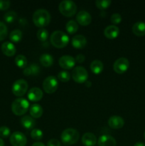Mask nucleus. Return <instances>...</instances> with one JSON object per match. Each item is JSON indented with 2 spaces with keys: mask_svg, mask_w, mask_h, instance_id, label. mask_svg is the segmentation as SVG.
I'll list each match as a JSON object with an SVG mask.
<instances>
[{
  "mask_svg": "<svg viewBox=\"0 0 145 146\" xmlns=\"http://www.w3.org/2000/svg\"><path fill=\"white\" fill-rule=\"evenodd\" d=\"M24 74L26 76H29L31 75V70H30L29 67H26L24 69Z\"/></svg>",
  "mask_w": 145,
  "mask_h": 146,
  "instance_id": "obj_40",
  "label": "nucleus"
},
{
  "mask_svg": "<svg viewBox=\"0 0 145 146\" xmlns=\"http://www.w3.org/2000/svg\"><path fill=\"white\" fill-rule=\"evenodd\" d=\"M112 1L110 0H97L95 1V5L100 9H105L110 6Z\"/></svg>",
  "mask_w": 145,
  "mask_h": 146,
  "instance_id": "obj_29",
  "label": "nucleus"
},
{
  "mask_svg": "<svg viewBox=\"0 0 145 146\" xmlns=\"http://www.w3.org/2000/svg\"><path fill=\"white\" fill-rule=\"evenodd\" d=\"M51 43L54 47L62 48L66 46L69 43V37L65 33L61 31H55L51 35Z\"/></svg>",
  "mask_w": 145,
  "mask_h": 146,
  "instance_id": "obj_2",
  "label": "nucleus"
},
{
  "mask_svg": "<svg viewBox=\"0 0 145 146\" xmlns=\"http://www.w3.org/2000/svg\"><path fill=\"white\" fill-rule=\"evenodd\" d=\"M75 59V61L80 63V64H82V63L85 61V56L82 55V54H78V55L76 56Z\"/></svg>",
  "mask_w": 145,
  "mask_h": 146,
  "instance_id": "obj_39",
  "label": "nucleus"
},
{
  "mask_svg": "<svg viewBox=\"0 0 145 146\" xmlns=\"http://www.w3.org/2000/svg\"><path fill=\"white\" fill-rule=\"evenodd\" d=\"M32 19L36 27L42 29L49 24L51 21V14L46 9H40L34 11Z\"/></svg>",
  "mask_w": 145,
  "mask_h": 146,
  "instance_id": "obj_1",
  "label": "nucleus"
},
{
  "mask_svg": "<svg viewBox=\"0 0 145 146\" xmlns=\"http://www.w3.org/2000/svg\"><path fill=\"white\" fill-rule=\"evenodd\" d=\"M58 78L61 82H68L71 79V74L66 71H60L58 74Z\"/></svg>",
  "mask_w": 145,
  "mask_h": 146,
  "instance_id": "obj_31",
  "label": "nucleus"
},
{
  "mask_svg": "<svg viewBox=\"0 0 145 146\" xmlns=\"http://www.w3.org/2000/svg\"><path fill=\"white\" fill-rule=\"evenodd\" d=\"M9 141L13 146H25L26 145L27 138L23 133L16 131L11 134Z\"/></svg>",
  "mask_w": 145,
  "mask_h": 146,
  "instance_id": "obj_10",
  "label": "nucleus"
},
{
  "mask_svg": "<svg viewBox=\"0 0 145 146\" xmlns=\"http://www.w3.org/2000/svg\"><path fill=\"white\" fill-rule=\"evenodd\" d=\"M12 93L18 97H21L25 95L28 90V83L24 79L16 80L12 86Z\"/></svg>",
  "mask_w": 145,
  "mask_h": 146,
  "instance_id": "obj_7",
  "label": "nucleus"
},
{
  "mask_svg": "<svg viewBox=\"0 0 145 146\" xmlns=\"http://www.w3.org/2000/svg\"><path fill=\"white\" fill-rule=\"evenodd\" d=\"M11 2L9 1H4V0H0V10H7L9 8Z\"/></svg>",
  "mask_w": 145,
  "mask_h": 146,
  "instance_id": "obj_37",
  "label": "nucleus"
},
{
  "mask_svg": "<svg viewBox=\"0 0 145 146\" xmlns=\"http://www.w3.org/2000/svg\"><path fill=\"white\" fill-rule=\"evenodd\" d=\"M108 125L112 129H119L125 125L123 118L118 115H112L108 120Z\"/></svg>",
  "mask_w": 145,
  "mask_h": 146,
  "instance_id": "obj_12",
  "label": "nucleus"
},
{
  "mask_svg": "<svg viewBox=\"0 0 145 146\" xmlns=\"http://www.w3.org/2000/svg\"><path fill=\"white\" fill-rule=\"evenodd\" d=\"M29 113L33 118H38L42 116L44 109L39 104H34L30 108Z\"/></svg>",
  "mask_w": 145,
  "mask_h": 146,
  "instance_id": "obj_21",
  "label": "nucleus"
},
{
  "mask_svg": "<svg viewBox=\"0 0 145 146\" xmlns=\"http://www.w3.org/2000/svg\"><path fill=\"white\" fill-rule=\"evenodd\" d=\"M1 51L5 56L9 57H11L14 56L16 51V48L14 46V44L9 41H6L3 43L1 47Z\"/></svg>",
  "mask_w": 145,
  "mask_h": 146,
  "instance_id": "obj_15",
  "label": "nucleus"
},
{
  "mask_svg": "<svg viewBox=\"0 0 145 146\" xmlns=\"http://www.w3.org/2000/svg\"><path fill=\"white\" fill-rule=\"evenodd\" d=\"M29 108V103L23 98H16L11 104V111L16 115H24Z\"/></svg>",
  "mask_w": 145,
  "mask_h": 146,
  "instance_id": "obj_4",
  "label": "nucleus"
},
{
  "mask_svg": "<svg viewBox=\"0 0 145 146\" xmlns=\"http://www.w3.org/2000/svg\"><path fill=\"white\" fill-rule=\"evenodd\" d=\"M27 58L24 55H18L15 58V64L18 68H25L27 66Z\"/></svg>",
  "mask_w": 145,
  "mask_h": 146,
  "instance_id": "obj_26",
  "label": "nucleus"
},
{
  "mask_svg": "<svg viewBox=\"0 0 145 146\" xmlns=\"http://www.w3.org/2000/svg\"><path fill=\"white\" fill-rule=\"evenodd\" d=\"M0 146H4V142L1 138H0Z\"/></svg>",
  "mask_w": 145,
  "mask_h": 146,
  "instance_id": "obj_44",
  "label": "nucleus"
},
{
  "mask_svg": "<svg viewBox=\"0 0 145 146\" xmlns=\"http://www.w3.org/2000/svg\"><path fill=\"white\" fill-rule=\"evenodd\" d=\"M47 146H61V142L57 139H51L47 143Z\"/></svg>",
  "mask_w": 145,
  "mask_h": 146,
  "instance_id": "obj_38",
  "label": "nucleus"
},
{
  "mask_svg": "<svg viewBox=\"0 0 145 146\" xmlns=\"http://www.w3.org/2000/svg\"><path fill=\"white\" fill-rule=\"evenodd\" d=\"M8 34V29L4 23L0 21V41H3Z\"/></svg>",
  "mask_w": 145,
  "mask_h": 146,
  "instance_id": "obj_33",
  "label": "nucleus"
},
{
  "mask_svg": "<svg viewBox=\"0 0 145 146\" xmlns=\"http://www.w3.org/2000/svg\"><path fill=\"white\" fill-rule=\"evenodd\" d=\"M17 18V14L14 11H10L6 13L4 16V19L8 24L14 22Z\"/></svg>",
  "mask_w": 145,
  "mask_h": 146,
  "instance_id": "obj_28",
  "label": "nucleus"
},
{
  "mask_svg": "<svg viewBox=\"0 0 145 146\" xmlns=\"http://www.w3.org/2000/svg\"><path fill=\"white\" fill-rule=\"evenodd\" d=\"M9 38L13 42H19L22 38V32L19 29H15L11 31L9 34Z\"/></svg>",
  "mask_w": 145,
  "mask_h": 146,
  "instance_id": "obj_27",
  "label": "nucleus"
},
{
  "mask_svg": "<svg viewBox=\"0 0 145 146\" xmlns=\"http://www.w3.org/2000/svg\"><path fill=\"white\" fill-rule=\"evenodd\" d=\"M43 88L44 91L47 94H53L55 92L58 86V82L57 78L55 76H50L47 78H45V80L43 82Z\"/></svg>",
  "mask_w": 145,
  "mask_h": 146,
  "instance_id": "obj_8",
  "label": "nucleus"
},
{
  "mask_svg": "<svg viewBox=\"0 0 145 146\" xmlns=\"http://www.w3.org/2000/svg\"><path fill=\"white\" fill-rule=\"evenodd\" d=\"M76 20L80 25L88 26L92 21L91 15L85 11H80L76 16Z\"/></svg>",
  "mask_w": 145,
  "mask_h": 146,
  "instance_id": "obj_13",
  "label": "nucleus"
},
{
  "mask_svg": "<svg viewBox=\"0 0 145 146\" xmlns=\"http://www.w3.org/2000/svg\"><path fill=\"white\" fill-rule=\"evenodd\" d=\"M21 123L26 129H31L36 125V121L32 117L29 115H25L21 119Z\"/></svg>",
  "mask_w": 145,
  "mask_h": 146,
  "instance_id": "obj_23",
  "label": "nucleus"
},
{
  "mask_svg": "<svg viewBox=\"0 0 145 146\" xmlns=\"http://www.w3.org/2000/svg\"><path fill=\"white\" fill-rule=\"evenodd\" d=\"M65 29L70 34H73L78 31V24L74 20H70L65 25Z\"/></svg>",
  "mask_w": 145,
  "mask_h": 146,
  "instance_id": "obj_25",
  "label": "nucleus"
},
{
  "mask_svg": "<svg viewBox=\"0 0 145 146\" xmlns=\"http://www.w3.org/2000/svg\"><path fill=\"white\" fill-rule=\"evenodd\" d=\"M129 67V61L125 57L117 59L113 64V69L117 74H122L126 72Z\"/></svg>",
  "mask_w": 145,
  "mask_h": 146,
  "instance_id": "obj_9",
  "label": "nucleus"
},
{
  "mask_svg": "<svg viewBox=\"0 0 145 146\" xmlns=\"http://www.w3.org/2000/svg\"><path fill=\"white\" fill-rule=\"evenodd\" d=\"M99 146H116V140L109 135H101L98 141Z\"/></svg>",
  "mask_w": 145,
  "mask_h": 146,
  "instance_id": "obj_17",
  "label": "nucleus"
},
{
  "mask_svg": "<svg viewBox=\"0 0 145 146\" xmlns=\"http://www.w3.org/2000/svg\"><path fill=\"white\" fill-rule=\"evenodd\" d=\"M82 143L85 146H95L97 143L96 136L92 133H86L82 135Z\"/></svg>",
  "mask_w": 145,
  "mask_h": 146,
  "instance_id": "obj_19",
  "label": "nucleus"
},
{
  "mask_svg": "<svg viewBox=\"0 0 145 146\" xmlns=\"http://www.w3.org/2000/svg\"><path fill=\"white\" fill-rule=\"evenodd\" d=\"M119 34V29L117 26L109 25L104 30V34L106 38L109 39H114L117 38Z\"/></svg>",
  "mask_w": 145,
  "mask_h": 146,
  "instance_id": "obj_16",
  "label": "nucleus"
},
{
  "mask_svg": "<svg viewBox=\"0 0 145 146\" xmlns=\"http://www.w3.org/2000/svg\"><path fill=\"white\" fill-rule=\"evenodd\" d=\"M110 21L115 26L116 24H120V22L122 21V17H121V15L119 14L115 13V14H113L111 16Z\"/></svg>",
  "mask_w": 145,
  "mask_h": 146,
  "instance_id": "obj_35",
  "label": "nucleus"
},
{
  "mask_svg": "<svg viewBox=\"0 0 145 146\" xmlns=\"http://www.w3.org/2000/svg\"><path fill=\"white\" fill-rule=\"evenodd\" d=\"M29 68L31 70V75L37 76L40 73V67L36 64H32L29 66Z\"/></svg>",
  "mask_w": 145,
  "mask_h": 146,
  "instance_id": "obj_36",
  "label": "nucleus"
},
{
  "mask_svg": "<svg viewBox=\"0 0 145 146\" xmlns=\"http://www.w3.org/2000/svg\"><path fill=\"white\" fill-rule=\"evenodd\" d=\"M58 9L61 14L66 17H71L76 13L77 6L74 1L64 0L60 3Z\"/></svg>",
  "mask_w": 145,
  "mask_h": 146,
  "instance_id": "obj_5",
  "label": "nucleus"
},
{
  "mask_svg": "<svg viewBox=\"0 0 145 146\" xmlns=\"http://www.w3.org/2000/svg\"><path fill=\"white\" fill-rule=\"evenodd\" d=\"M80 134L77 130L74 128H67L64 130L61 135L62 142L65 145H71L75 144L79 140Z\"/></svg>",
  "mask_w": 145,
  "mask_h": 146,
  "instance_id": "obj_3",
  "label": "nucleus"
},
{
  "mask_svg": "<svg viewBox=\"0 0 145 146\" xmlns=\"http://www.w3.org/2000/svg\"><path fill=\"white\" fill-rule=\"evenodd\" d=\"M40 63L44 67H50L53 64V58L48 54H44L40 56Z\"/></svg>",
  "mask_w": 145,
  "mask_h": 146,
  "instance_id": "obj_24",
  "label": "nucleus"
},
{
  "mask_svg": "<svg viewBox=\"0 0 145 146\" xmlns=\"http://www.w3.org/2000/svg\"><path fill=\"white\" fill-rule=\"evenodd\" d=\"M134 146H145V144L142 142H138Z\"/></svg>",
  "mask_w": 145,
  "mask_h": 146,
  "instance_id": "obj_42",
  "label": "nucleus"
},
{
  "mask_svg": "<svg viewBox=\"0 0 145 146\" xmlns=\"http://www.w3.org/2000/svg\"><path fill=\"white\" fill-rule=\"evenodd\" d=\"M44 93L40 88L34 87V88H31L28 92V98L29 101H33V102H37L40 100L42 99Z\"/></svg>",
  "mask_w": 145,
  "mask_h": 146,
  "instance_id": "obj_14",
  "label": "nucleus"
},
{
  "mask_svg": "<svg viewBox=\"0 0 145 146\" xmlns=\"http://www.w3.org/2000/svg\"><path fill=\"white\" fill-rule=\"evenodd\" d=\"M132 32L137 36H145V22L137 21L132 27Z\"/></svg>",
  "mask_w": 145,
  "mask_h": 146,
  "instance_id": "obj_20",
  "label": "nucleus"
},
{
  "mask_svg": "<svg viewBox=\"0 0 145 146\" xmlns=\"http://www.w3.org/2000/svg\"><path fill=\"white\" fill-rule=\"evenodd\" d=\"M37 38L41 41H45L48 38V32L45 29H40L37 31Z\"/></svg>",
  "mask_w": 145,
  "mask_h": 146,
  "instance_id": "obj_30",
  "label": "nucleus"
},
{
  "mask_svg": "<svg viewBox=\"0 0 145 146\" xmlns=\"http://www.w3.org/2000/svg\"><path fill=\"white\" fill-rule=\"evenodd\" d=\"M31 146H45L43 143H41V142H36V143H34V144H33Z\"/></svg>",
  "mask_w": 145,
  "mask_h": 146,
  "instance_id": "obj_41",
  "label": "nucleus"
},
{
  "mask_svg": "<svg viewBox=\"0 0 145 146\" xmlns=\"http://www.w3.org/2000/svg\"><path fill=\"white\" fill-rule=\"evenodd\" d=\"M91 85H92V83H91L90 81H87L86 82H85V86H86L87 87H90Z\"/></svg>",
  "mask_w": 145,
  "mask_h": 146,
  "instance_id": "obj_43",
  "label": "nucleus"
},
{
  "mask_svg": "<svg viewBox=\"0 0 145 146\" xmlns=\"http://www.w3.org/2000/svg\"><path fill=\"white\" fill-rule=\"evenodd\" d=\"M44 136V133L41 131V130L38 129V128H35L33 129L31 132V137L35 141H40L43 138Z\"/></svg>",
  "mask_w": 145,
  "mask_h": 146,
  "instance_id": "obj_32",
  "label": "nucleus"
},
{
  "mask_svg": "<svg viewBox=\"0 0 145 146\" xmlns=\"http://www.w3.org/2000/svg\"><path fill=\"white\" fill-rule=\"evenodd\" d=\"M72 77L75 82L78 84H83L88 80V73L84 67L77 66L72 70Z\"/></svg>",
  "mask_w": 145,
  "mask_h": 146,
  "instance_id": "obj_6",
  "label": "nucleus"
},
{
  "mask_svg": "<svg viewBox=\"0 0 145 146\" xmlns=\"http://www.w3.org/2000/svg\"><path fill=\"white\" fill-rule=\"evenodd\" d=\"M144 138H145V132H144Z\"/></svg>",
  "mask_w": 145,
  "mask_h": 146,
  "instance_id": "obj_45",
  "label": "nucleus"
},
{
  "mask_svg": "<svg viewBox=\"0 0 145 146\" xmlns=\"http://www.w3.org/2000/svg\"><path fill=\"white\" fill-rule=\"evenodd\" d=\"M75 59L69 55H64L59 58V65L64 69H71L75 66Z\"/></svg>",
  "mask_w": 145,
  "mask_h": 146,
  "instance_id": "obj_11",
  "label": "nucleus"
},
{
  "mask_svg": "<svg viewBox=\"0 0 145 146\" xmlns=\"http://www.w3.org/2000/svg\"><path fill=\"white\" fill-rule=\"evenodd\" d=\"M71 43L75 48H83L87 44V39L82 35H75L72 37Z\"/></svg>",
  "mask_w": 145,
  "mask_h": 146,
  "instance_id": "obj_18",
  "label": "nucleus"
},
{
  "mask_svg": "<svg viewBox=\"0 0 145 146\" xmlns=\"http://www.w3.org/2000/svg\"><path fill=\"white\" fill-rule=\"evenodd\" d=\"M10 131L9 128L7 126H1L0 127V137L4 138H8L10 135Z\"/></svg>",
  "mask_w": 145,
  "mask_h": 146,
  "instance_id": "obj_34",
  "label": "nucleus"
},
{
  "mask_svg": "<svg viewBox=\"0 0 145 146\" xmlns=\"http://www.w3.org/2000/svg\"><path fill=\"white\" fill-rule=\"evenodd\" d=\"M104 65L102 62L100 60H94L90 64V69L93 74H100L103 71Z\"/></svg>",
  "mask_w": 145,
  "mask_h": 146,
  "instance_id": "obj_22",
  "label": "nucleus"
}]
</instances>
